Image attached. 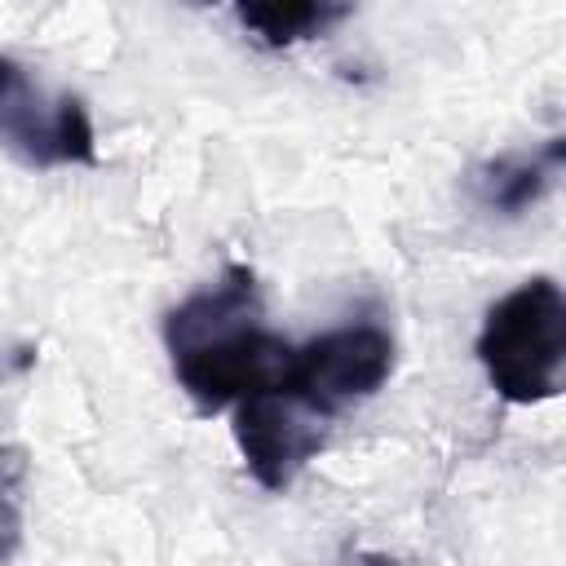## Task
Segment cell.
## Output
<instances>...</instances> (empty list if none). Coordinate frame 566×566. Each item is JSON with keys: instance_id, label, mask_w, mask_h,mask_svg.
Segmentation results:
<instances>
[{"instance_id": "5", "label": "cell", "mask_w": 566, "mask_h": 566, "mask_svg": "<svg viewBox=\"0 0 566 566\" xmlns=\"http://www.w3.org/2000/svg\"><path fill=\"white\" fill-rule=\"evenodd\" d=\"M234 442L248 473L265 491H287L301 469L327 447V420L265 380L234 402Z\"/></svg>"}, {"instance_id": "2", "label": "cell", "mask_w": 566, "mask_h": 566, "mask_svg": "<svg viewBox=\"0 0 566 566\" xmlns=\"http://www.w3.org/2000/svg\"><path fill=\"white\" fill-rule=\"evenodd\" d=\"M478 363L491 389L513 402H548L562 394L566 371V296L548 274L504 292L478 332Z\"/></svg>"}, {"instance_id": "8", "label": "cell", "mask_w": 566, "mask_h": 566, "mask_svg": "<svg viewBox=\"0 0 566 566\" xmlns=\"http://www.w3.org/2000/svg\"><path fill=\"white\" fill-rule=\"evenodd\" d=\"M18 535H22V517H18V504L9 500V491L0 486V566L13 557L18 548Z\"/></svg>"}, {"instance_id": "3", "label": "cell", "mask_w": 566, "mask_h": 566, "mask_svg": "<svg viewBox=\"0 0 566 566\" xmlns=\"http://www.w3.org/2000/svg\"><path fill=\"white\" fill-rule=\"evenodd\" d=\"M394 371V336L376 318H349L310 336L305 345H287L279 371L270 376L287 398L332 420L354 402H367Z\"/></svg>"}, {"instance_id": "1", "label": "cell", "mask_w": 566, "mask_h": 566, "mask_svg": "<svg viewBox=\"0 0 566 566\" xmlns=\"http://www.w3.org/2000/svg\"><path fill=\"white\" fill-rule=\"evenodd\" d=\"M164 345L190 402L212 416L265 385L287 340L265 327L261 283L248 265H226L212 283L164 314Z\"/></svg>"}, {"instance_id": "7", "label": "cell", "mask_w": 566, "mask_h": 566, "mask_svg": "<svg viewBox=\"0 0 566 566\" xmlns=\"http://www.w3.org/2000/svg\"><path fill=\"white\" fill-rule=\"evenodd\" d=\"M354 9L332 4V0H261V4H234L239 27L265 44V49H287L301 40H318L332 27H340Z\"/></svg>"}, {"instance_id": "6", "label": "cell", "mask_w": 566, "mask_h": 566, "mask_svg": "<svg viewBox=\"0 0 566 566\" xmlns=\"http://www.w3.org/2000/svg\"><path fill=\"white\" fill-rule=\"evenodd\" d=\"M562 155H566L562 137H553L544 150H531V155L517 150V155L482 159L469 168V195L491 217H522L548 195L553 177L562 172Z\"/></svg>"}, {"instance_id": "9", "label": "cell", "mask_w": 566, "mask_h": 566, "mask_svg": "<svg viewBox=\"0 0 566 566\" xmlns=\"http://www.w3.org/2000/svg\"><path fill=\"white\" fill-rule=\"evenodd\" d=\"M358 566H398V562H389V557H376V553H371V557H363Z\"/></svg>"}, {"instance_id": "4", "label": "cell", "mask_w": 566, "mask_h": 566, "mask_svg": "<svg viewBox=\"0 0 566 566\" xmlns=\"http://www.w3.org/2000/svg\"><path fill=\"white\" fill-rule=\"evenodd\" d=\"M0 146L27 168L97 164L84 97L44 88L22 62L0 57Z\"/></svg>"}]
</instances>
